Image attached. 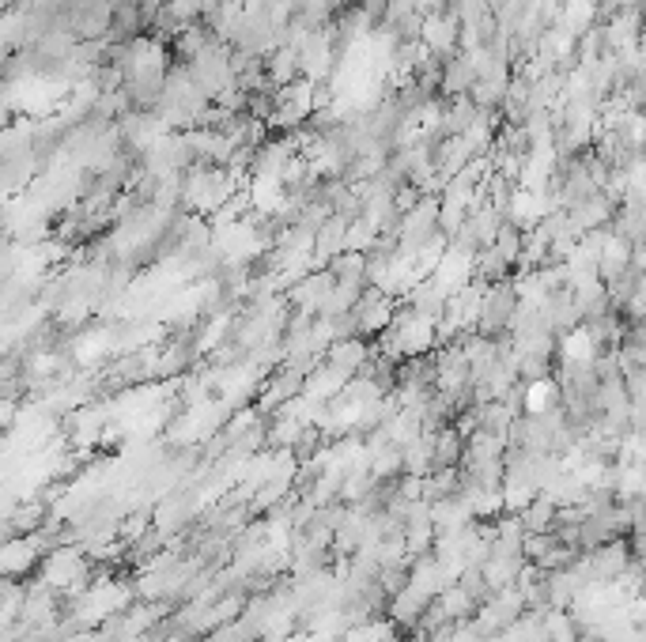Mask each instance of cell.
I'll return each instance as SVG.
<instances>
[{
  "instance_id": "3957f363",
  "label": "cell",
  "mask_w": 646,
  "mask_h": 642,
  "mask_svg": "<svg viewBox=\"0 0 646 642\" xmlns=\"http://www.w3.org/2000/svg\"><path fill=\"white\" fill-rule=\"evenodd\" d=\"M601 340H597V333L590 329V325H575V329H567L560 337V355L567 367H590L597 355H601Z\"/></svg>"
},
{
  "instance_id": "52a82bcc",
  "label": "cell",
  "mask_w": 646,
  "mask_h": 642,
  "mask_svg": "<svg viewBox=\"0 0 646 642\" xmlns=\"http://www.w3.org/2000/svg\"><path fill=\"white\" fill-rule=\"evenodd\" d=\"M461 450H465V439H461L454 427H439L435 439H431V457H435V469L442 465H458Z\"/></svg>"
},
{
  "instance_id": "9c48e42d",
  "label": "cell",
  "mask_w": 646,
  "mask_h": 642,
  "mask_svg": "<svg viewBox=\"0 0 646 642\" xmlns=\"http://www.w3.org/2000/svg\"><path fill=\"white\" fill-rule=\"evenodd\" d=\"M257 352H272V344H265V348H257ZM269 359H276V355H254V363H269Z\"/></svg>"
},
{
  "instance_id": "8992f818",
  "label": "cell",
  "mask_w": 646,
  "mask_h": 642,
  "mask_svg": "<svg viewBox=\"0 0 646 642\" xmlns=\"http://www.w3.org/2000/svg\"><path fill=\"white\" fill-rule=\"evenodd\" d=\"M435 609H439V616L446 620V624H458V620H469V616H473L476 601L461 590L458 582H454V586H446V590L435 597Z\"/></svg>"
},
{
  "instance_id": "6da1fadb",
  "label": "cell",
  "mask_w": 646,
  "mask_h": 642,
  "mask_svg": "<svg viewBox=\"0 0 646 642\" xmlns=\"http://www.w3.org/2000/svg\"><path fill=\"white\" fill-rule=\"evenodd\" d=\"M333 284H337V276L329 269H318L314 276H303V280H295L288 291V299L295 306H299V314H322L325 299H329V291H333Z\"/></svg>"
},
{
  "instance_id": "ba28073f",
  "label": "cell",
  "mask_w": 646,
  "mask_h": 642,
  "mask_svg": "<svg viewBox=\"0 0 646 642\" xmlns=\"http://www.w3.org/2000/svg\"><path fill=\"white\" fill-rule=\"evenodd\" d=\"M163 8H167L170 16L178 19L182 27H189V23H197V19H201V0H167Z\"/></svg>"
},
{
  "instance_id": "277c9868",
  "label": "cell",
  "mask_w": 646,
  "mask_h": 642,
  "mask_svg": "<svg viewBox=\"0 0 646 642\" xmlns=\"http://www.w3.org/2000/svg\"><path fill=\"white\" fill-rule=\"evenodd\" d=\"M265 80H269L272 87H284V84H291V80H299V50L280 42V46L265 57Z\"/></svg>"
},
{
  "instance_id": "7a4b0ae2",
  "label": "cell",
  "mask_w": 646,
  "mask_h": 642,
  "mask_svg": "<svg viewBox=\"0 0 646 642\" xmlns=\"http://www.w3.org/2000/svg\"><path fill=\"white\" fill-rule=\"evenodd\" d=\"M38 548H34L31 537H8V541H0V578H23L31 575L34 567H38Z\"/></svg>"
},
{
  "instance_id": "5b68a950",
  "label": "cell",
  "mask_w": 646,
  "mask_h": 642,
  "mask_svg": "<svg viewBox=\"0 0 646 642\" xmlns=\"http://www.w3.org/2000/svg\"><path fill=\"white\" fill-rule=\"evenodd\" d=\"M476 84V72L473 65H469V57L465 53H458V57H450V61H442V80L439 87L446 91V95H469V87Z\"/></svg>"
}]
</instances>
